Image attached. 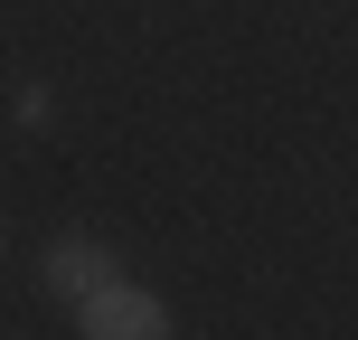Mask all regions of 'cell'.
<instances>
[{"label":"cell","instance_id":"obj_2","mask_svg":"<svg viewBox=\"0 0 358 340\" xmlns=\"http://www.w3.org/2000/svg\"><path fill=\"white\" fill-rule=\"evenodd\" d=\"M48 284L76 293V303H94V293L113 284V246H104V236H57V246H48Z\"/></svg>","mask_w":358,"mask_h":340},{"label":"cell","instance_id":"obj_1","mask_svg":"<svg viewBox=\"0 0 358 340\" xmlns=\"http://www.w3.org/2000/svg\"><path fill=\"white\" fill-rule=\"evenodd\" d=\"M85 331L94 340H151V331H170V312H161V293H142V284H104L85 303Z\"/></svg>","mask_w":358,"mask_h":340}]
</instances>
